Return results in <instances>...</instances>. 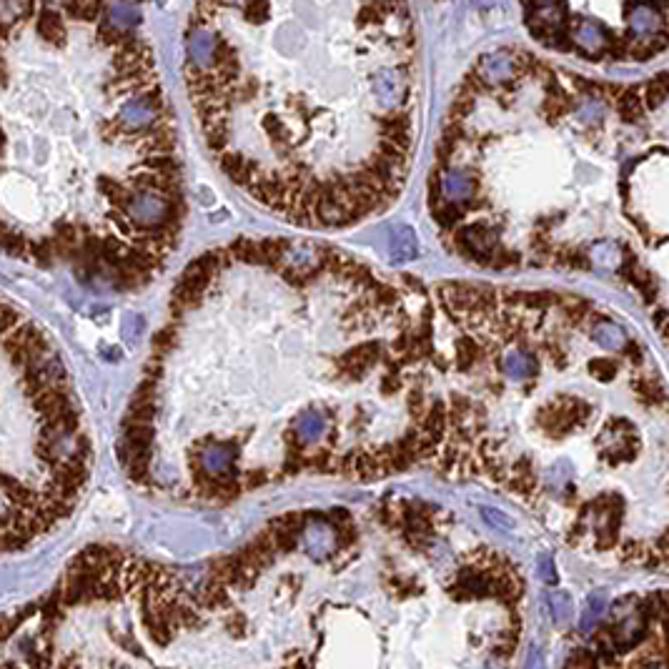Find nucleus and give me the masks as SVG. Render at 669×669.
<instances>
[{"instance_id": "obj_1", "label": "nucleus", "mask_w": 669, "mask_h": 669, "mask_svg": "<svg viewBox=\"0 0 669 669\" xmlns=\"http://www.w3.org/2000/svg\"><path fill=\"white\" fill-rule=\"evenodd\" d=\"M83 0H0V253L136 291L185 216L168 120L136 131L123 101L158 85L133 36L90 96L66 66Z\"/></svg>"}, {"instance_id": "obj_2", "label": "nucleus", "mask_w": 669, "mask_h": 669, "mask_svg": "<svg viewBox=\"0 0 669 669\" xmlns=\"http://www.w3.org/2000/svg\"><path fill=\"white\" fill-rule=\"evenodd\" d=\"M90 477V439L53 339L0 293V556L53 534Z\"/></svg>"}, {"instance_id": "obj_3", "label": "nucleus", "mask_w": 669, "mask_h": 669, "mask_svg": "<svg viewBox=\"0 0 669 669\" xmlns=\"http://www.w3.org/2000/svg\"><path fill=\"white\" fill-rule=\"evenodd\" d=\"M504 371L509 379H526L537 374V359L526 351H509L504 356Z\"/></svg>"}, {"instance_id": "obj_4", "label": "nucleus", "mask_w": 669, "mask_h": 669, "mask_svg": "<svg viewBox=\"0 0 669 669\" xmlns=\"http://www.w3.org/2000/svg\"><path fill=\"white\" fill-rule=\"evenodd\" d=\"M269 526H271V532H274L276 549L281 551V554H291V551L299 547V529L288 526L286 521H283V516H276V519H271Z\"/></svg>"}, {"instance_id": "obj_5", "label": "nucleus", "mask_w": 669, "mask_h": 669, "mask_svg": "<svg viewBox=\"0 0 669 669\" xmlns=\"http://www.w3.org/2000/svg\"><path fill=\"white\" fill-rule=\"evenodd\" d=\"M592 339L604 348H621V344L627 341L624 339V331H621L617 323L607 321V318H597V323L592 326Z\"/></svg>"}, {"instance_id": "obj_6", "label": "nucleus", "mask_w": 669, "mask_h": 669, "mask_svg": "<svg viewBox=\"0 0 669 669\" xmlns=\"http://www.w3.org/2000/svg\"><path fill=\"white\" fill-rule=\"evenodd\" d=\"M286 246H288V241H283V239L258 241V248H261V266H269L271 271L281 269L283 258H286Z\"/></svg>"}, {"instance_id": "obj_7", "label": "nucleus", "mask_w": 669, "mask_h": 669, "mask_svg": "<svg viewBox=\"0 0 669 669\" xmlns=\"http://www.w3.org/2000/svg\"><path fill=\"white\" fill-rule=\"evenodd\" d=\"M439 181H442V191L451 198L469 196V193H472V185H474V181L466 174H461V171H444V174L439 176Z\"/></svg>"}, {"instance_id": "obj_8", "label": "nucleus", "mask_w": 669, "mask_h": 669, "mask_svg": "<svg viewBox=\"0 0 669 669\" xmlns=\"http://www.w3.org/2000/svg\"><path fill=\"white\" fill-rule=\"evenodd\" d=\"M253 551H256L258 562H261V567H269V564L276 562V556H279V549H276V542H274V532H271V526H266V529H261V532L253 537L251 542Z\"/></svg>"}, {"instance_id": "obj_9", "label": "nucleus", "mask_w": 669, "mask_h": 669, "mask_svg": "<svg viewBox=\"0 0 669 669\" xmlns=\"http://www.w3.org/2000/svg\"><path fill=\"white\" fill-rule=\"evenodd\" d=\"M296 434H299L304 442H316L318 437L323 434V418L318 411H304L299 418H296Z\"/></svg>"}, {"instance_id": "obj_10", "label": "nucleus", "mask_w": 669, "mask_h": 669, "mask_svg": "<svg viewBox=\"0 0 669 669\" xmlns=\"http://www.w3.org/2000/svg\"><path fill=\"white\" fill-rule=\"evenodd\" d=\"M236 574H239V564H236L233 554L231 556H216V559H211L209 577L223 582L226 586H233V584H236Z\"/></svg>"}, {"instance_id": "obj_11", "label": "nucleus", "mask_w": 669, "mask_h": 669, "mask_svg": "<svg viewBox=\"0 0 669 669\" xmlns=\"http://www.w3.org/2000/svg\"><path fill=\"white\" fill-rule=\"evenodd\" d=\"M226 248H228V253H231V258H236V261L256 263V266H261V248H258V241L236 239V241H231Z\"/></svg>"}, {"instance_id": "obj_12", "label": "nucleus", "mask_w": 669, "mask_h": 669, "mask_svg": "<svg viewBox=\"0 0 669 669\" xmlns=\"http://www.w3.org/2000/svg\"><path fill=\"white\" fill-rule=\"evenodd\" d=\"M394 246H396L394 261H407V258L416 256V236H414L411 228H407V226L396 228V231H394Z\"/></svg>"}, {"instance_id": "obj_13", "label": "nucleus", "mask_w": 669, "mask_h": 669, "mask_svg": "<svg viewBox=\"0 0 669 669\" xmlns=\"http://www.w3.org/2000/svg\"><path fill=\"white\" fill-rule=\"evenodd\" d=\"M371 301L379 306V309L388 311V309H399V291L394 286H386V283H371L369 286Z\"/></svg>"}, {"instance_id": "obj_14", "label": "nucleus", "mask_w": 669, "mask_h": 669, "mask_svg": "<svg viewBox=\"0 0 669 669\" xmlns=\"http://www.w3.org/2000/svg\"><path fill=\"white\" fill-rule=\"evenodd\" d=\"M304 469H311V472H318V474H336L331 449L323 446V449H316L311 456L304 454Z\"/></svg>"}, {"instance_id": "obj_15", "label": "nucleus", "mask_w": 669, "mask_h": 669, "mask_svg": "<svg viewBox=\"0 0 669 669\" xmlns=\"http://www.w3.org/2000/svg\"><path fill=\"white\" fill-rule=\"evenodd\" d=\"M356 464H353V479H379L381 477V469H379V461L374 456V451H361V454L353 456Z\"/></svg>"}, {"instance_id": "obj_16", "label": "nucleus", "mask_w": 669, "mask_h": 669, "mask_svg": "<svg viewBox=\"0 0 669 669\" xmlns=\"http://www.w3.org/2000/svg\"><path fill=\"white\" fill-rule=\"evenodd\" d=\"M479 359H481V348L472 339H459V344H456V366L461 371H469L474 369V364Z\"/></svg>"}, {"instance_id": "obj_17", "label": "nucleus", "mask_w": 669, "mask_h": 669, "mask_svg": "<svg viewBox=\"0 0 669 669\" xmlns=\"http://www.w3.org/2000/svg\"><path fill=\"white\" fill-rule=\"evenodd\" d=\"M559 296L554 291H529V293H519V304H524L526 309H537V311H547L551 306L559 304Z\"/></svg>"}, {"instance_id": "obj_18", "label": "nucleus", "mask_w": 669, "mask_h": 669, "mask_svg": "<svg viewBox=\"0 0 669 669\" xmlns=\"http://www.w3.org/2000/svg\"><path fill=\"white\" fill-rule=\"evenodd\" d=\"M519 261L521 258L516 251H509V248H502V246H494L489 253V263H486V266H491V269H496V271H504V269H516Z\"/></svg>"}, {"instance_id": "obj_19", "label": "nucleus", "mask_w": 669, "mask_h": 669, "mask_svg": "<svg viewBox=\"0 0 669 669\" xmlns=\"http://www.w3.org/2000/svg\"><path fill=\"white\" fill-rule=\"evenodd\" d=\"M464 216H466V209L461 204H446L434 211V218H437V223L442 228H454Z\"/></svg>"}, {"instance_id": "obj_20", "label": "nucleus", "mask_w": 669, "mask_h": 669, "mask_svg": "<svg viewBox=\"0 0 669 669\" xmlns=\"http://www.w3.org/2000/svg\"><path fill=\"white\" fill-rule=\"evenodd\" d=\"M619 113L624 120H640L642 118V101L637 96V90H624L619 101Z\"/></svg>"}, {"instance_id": "obj_21", "label": "nucleus", "mask_w": 669, "mask_h": 669, "mask_svg": "<svg viewBox=\"0 0 669 669\" xmlns=\"http://www.w3.org/2000/svg\"><path fill=\"white\" fill-rule=\"evenodd\" d=\"M534 486H537V477L532 474V469H524V472H514V477L507 479V489L516 491V494H532Z\"/></svg>"}, {"instance_id": "obj_22", "label": "nucleus", "mask_w": 669, "mask_h": 669, "mask_svg": "<svg viewBox=\"0 0 669 669\" xmlns=\"http://www.w3.org/2000/svg\"><path fill=\"white\" fill-rule=\"evenodd\" d=\"M549 604H551V614H554V619L559 621V624L569 619V614H572V599H569V594L554 592L549 597Z\"/></svg>"}, {"instance_id": "obj_23", "label": "nucleus", "mask_w": 669, "mask_h": 669, "mask_svg": "<svg viewBox=\"0 0 669 669\" xmlns=\"http://www.w3.org/2000/svg\"><path fill=\"white\" fill-rule=\"evenodd\" d=\"M589 374L597 381H612L617 376V364L610 359H592L589 361Z\"/></svg>"}, {"instance_id": "obj_24", "label": "nucleus", "mask_w": 669, "mask_h": 669, "mask_svg": "<svg viewBox=\"0 0 669 669\" xmlns=\"http://www.w3.org/2000/svg\"><path fill=\"white\" fill-rule=\"evenodd\" d=\"M602 610H604V592H594L592 597L586 599V612H584V619H582V629L592 627L594 619L602 614Z\"/></svg>"}, {"instance_id": "obj_25", "label": "nucleus", "mask_w": 669, "mask_h": 669, "mask_svg": "<svg viewBox=\"0 0 669 669\" xmlns=\"http://www.w3.org/2000/svg\"><path fill=\"white\" fill-rule=\"evenodd\" d=\"M664 98H667V80H664V76H659L657 80H652L647 85V103L652 108H657L664 103Z\"/></svg>"}, {"instance_id": "obj_26", "label": "nucleus", "mask_w": 669, "mask_h": 669, "mask_svg": "<svg viewBox=\"0 0 669 669\" xmlns=\"http://www.w3.org/2000/svg\"><path fill=\"white\" fill-rule=\"evenodd\" d=\"M407 404H409V411H411V416L416 418V421H421V418L426 416V399H424V391L421 388H411L409 391V399H407Z\"/></svg>"}, {"instance_id": "obj_27", "label": "nucleus", "mask_w": 669, "mask_h": 669, "mask_svg": "<svg viewBox=\"0 0 669 669\" xmlns=\"http://www.w3.org/2000/svg\"><path fill=\"white\" fill-rule=\"evenodd\" d=\"M589 304L586 301H582V299H569L567 301V309H564V314H567V318L572 323H582L584 321L586 316H589Z\"/></svg>"}, {"instance_id": "obj_28", "label": "nucleus", "mask_w": 669, "mask_h": 669, "mask_svg": "<svg viewBox=\"0 0 669 669\" xmlns=\"http://www.w3.org/2000/svg\"><path fill=\"white\" fill-rule=\"evenodd\" d=\"M336 542H339L341 549H348L353 542H356V529L351 526V521H344V524H336Z\"/></svg>"}, {"instance_id": "obj_29", "label": "nucleus", "mask_w": 669, "mask_h": 669, "mask_svg": "<svg viewBox=\"0 0 669 669\" xmlns=\"http://www.w3.org/2000/svg\"><path fill=\"white\" fill-rule=\"evenodd\" d=\"M442 181H439V174H434L429 178V191H426V201H429V209L437 211L442 206Z\"/></svg>"}, {"instance_id": "obj_30", "label": "nucleus", "mask_w": 669, "mask_h": 669, "mask_svg": "<svg viewBox=\"0 0 669 669\" xmlns=\"http://www.w3.org/2000/svg\"><path fill=\"white\" fill-rule=\"evenodd\" d=\"M266 481H269V474L261 472V469H253V472H248L244 477V489L253 491V489H258V486L266 484Z\"/></svg>"}, {"instance_id": "obj_31", "label": "nucleus", "mask_w": 669, "mask_h": 669, "mask_svg": "<svg viewBox=\"0 0 669 669\" xmlns=\"http://www.w3.org/2000/svg\"><path fill=\"white\" fill-rule=\"evenodd\" d=\"M594 664H599V659H594L592 654L584 649H577V654H572V657L567 659V667H594Z\"/></svg>"}, {"instance_id": "obj_32", "label": "nucleus", "mask_w": 669, "mask_h": 669, "mask_svg": "<svg viewBox=\"0 0 669 669\" xmlns=\"http://www.w3.org/2000/svg\"><path fill=\"white\" fill-rule=\"evenodd\" d=\"M539 574H542V579L547 582V584H556L554 562H551V559H549V556H547V554L539 556Z\"/></svg>"}, {"instance_id": "obj_33", "label": "nucleus", "mask_w": 669, "mask_h": 669, "mask_svg": "<svg viewBox=\"0 0 669 669\" xmlns=\"http://www.w3.org/2000/svg\"><path fill=\"white\" fill-rule=\"evenodd\" d=\"M226 629L233 634V637H236V640H241V637L246 634V619H244V614H231V617H228Z\"/></svg>"}, {"instance_id": "obj_34", "label": "nucleus", "mask_w": 669, "mask_h": 669, "mask_svg": "<svg viewBox=\"0 0 669 669\" xmlns=\"http://www.w3.org/2000/svg\"><path fill=\"white\" fill-rule=\"evenodd\" d=\"M621 351H624V356H627L629 361H632L634 366H640L642 364V348L634 344V341H624L621 344Z\"/></svg>"}, {"instance_id": "obj_35", "label": "nucleus", "mask_w": 669, "mask_h": 669, "mask_svg": "<svg viewBox=\"0 0 669 669\" xmlns=\"http://www.w3.org/2000/svg\"><path fill=\"white\" fill-rule=\"evenodd\" d=\"M647 549H642L640 542H627L624 544V549H621V559H629V562H634V559H640V556H645Z\"/></svg>"}, {"instance_id": "obj_36", "label": "nucleus", "mask_w": 669, "mask_h": 669, "mask_svg": "<svg viewBox=\"0 0 669 669\" xmlns=\"http://www.w3.org/2000/svg\"><path fill=\"white\" fill-rule=\"evenodd\" d=\"M614 544H617V532H612V529L602 526V529H599V542H597V547H599V549H612Z\"/></svg>"}, {"instance_id": "obj_37", "label": "nucleus", "mask_w": 669, "mask_h": 669, "mask_svg": "<svg viewBox=\"0 0 669 669\" xmlns=\"http://www.w3.org/2000/svg\"><path fill=\"white\" fill-rule=\"evenodd\" d=\"M399 388H401L399 374H386V376H383V381H381V391H383V394H396Z\"/></svg>"}, {"instance_id": "obj_38", "label": "nucleus", "mask_w": 669, "mask_h": 669, "mask_svg": "<svg viewBox=\"0 0 669 669\" xmlns=\"http://www.w3.org/2000/svg\"><path fill=\"white\" fill-rule=\"evenodd\" d=\"M379 519H381V524H386V526H399L401 524V519L396 516V512L391 507H383L381 512H379Z\"/></svg>"}, {"instance_id": "obj_39", "label": "nucleus", "mask_w": 669, "mask_h": 669, "mask_svg": "<svg viewBox=\"0 0 669 669\" xmlns=\"http://www.w3.org/2000/svg\"><path fill=\"white\" fill-rule=\"evenodd\" d=\"M544 351H547V356H549L556 366H564V351L556 346V344H547V346H544Z\"/></svg>"}, {"instance_id": "obj_40", "label": "nucleus", "mask_w": 669, "mask_h": 669, "mask_svg": "<svg viewBox=\"0 0 669 669\" xmlns=\"http://www.w3.org/2000/svg\"><path fill=\"white\" fill-rule=\"evenodd\" d=\"M329 521H334V524H344V521H351V514H348L346 509L336 507L329 512Z\"/></svg>"}, {"instance_id": "obj_41", "label": "nucleus", "mask_w": 669, "mask_h": 669, "mask_svg": "<svg viewBox=\"0 0 669 669\" xmlns=\"http://www.w3.org/2000/svg\"><path fill=\"white\" fill-rule=\"evenodd\" d=\"M484 516H486V519H491V521H496V524H502L504 529H509V526H512V521H509L507 516L496 514V512H486V509H484Z\"/></svg>"}, {"instance_id": "obj_42", "label": "nucleus", "mask_w": 669, "mask_h": 669, "mask_svg": "<svg viewBox=\"0 0 669 669\" xmlns=\"http://www.w3.org/2000/svg\"><path fill=\"white\" fill-rule=\"evenodd\" d=\"M582 534H584V529H582V521H579V524L574 526L572 532L567 534V542H569V544H572V547H574V544L579 542V537H582Z\"/></svg>"}, {"instance_id": "obj_43", "label": "nucleus", "mask_w": 669, "mask_h": 669, "mask_svg": "<svg viewBox=\"0 0 669 669\" xmlns=\"http://www.w3.org/2000/svg\"><path fill=\"white\" fill-rule=\"evenodd\" d=\"M664 318H667V314H664V311H659V314H657V329L659 331H664Z\"/></svg>"}]
</instances>
